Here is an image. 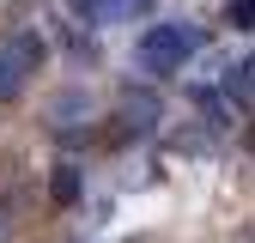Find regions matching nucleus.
<instances>
[{"label": "nucleus", "mask_w": 255, "mask_h": 243, "mask_svg": "<svg viewBox=\"0 0 255 243\" xmlns=\"http://www.w3.org/2000/svg\"><path fill=\"white\" fill-rule=\"evenodd\" d=\"M201 49V30L195 24H152L140 30V49H134V67L152 73V79H164L176 67H188V55Z\"/></svg>", "instance_id": "f257e3e1"}, {"label": "nucleus", "mask_w": 255, "mask_h": 243, "mask_svg": "<svg viewBox=\"0 0 255 243\" xmlns=\"http://www.w3.org/2000/svg\"><path fill=\"white\" fill-rule=\"evenodd\" d=\"M37 67H43V43L30 30H0V104H18Z\"/></svg>", "instance_id": "f03ea898"}, {"label": "nucleus", "mask_w": 255, "mask_h": 243, "mask_svg": "<svg viewBox=\"0 0 255 243\" xmlns=\"http://www.w3.org/2000/svg\"><path fill=\"white\" fill-rule=\"evenodd\" d=\"M67 12L91 30H110V24H134L152 12V0H67Z\"/></svg>", "instance_id": "7ed1b4c3"}, {"label": "nucleus", "mask_w": 255, "mask_h": 243, "mask_svg": "<svg viewBox=\"0 0 255 243\" xmlns=\"http://www.w3.org/2000/svg\"><path fill=\"white\" fill-rule=\"evenodd\" d=\"M146 128H158V98L152 91H128L122 98V134H146Z\"/></svg>", "instance_id": "20e7f679"}, {"label": "nucleus", "mask_w": 255, "mask_h": 243, "mask_svg": "<svg viewBox=\"0 0 255 243\" xmlns=\"http://www.w3.org/2000/svg\"><path fill=\"white\" fill-rule=\"evenodd\" d=\"M49 189H55V201H61V207H73V201H79V189H85V176H79V164H55V176H49Z\"/></svg>", "instance_id": "39448f33"}, {"label": "nucleus", "mask_w": 255, "mask_h": 243, "mask_svg": "<svg viewBox=\"0 0 255 243\" xmlns=\"http://www.w3.org/2000/svg\"><path fill=\"white\" fill-rule=\"evenodd\" d=\"M231 98H237V104H255V55L231 73Z\"/></svg>", "instance_id": "423d86ee"}, {"label": "nucleus", "mask_w": 255, "mask_h": 243, "mask_svg": "<svg viewBox=\"0 0 255 243\" xmlns=\"http://www.w3.org/2000/svg\"><path fill=\"white\" fill-rule=\"evenodd\" d=\"M225 18H231V30H255V0H231Z\"/></svg>", "instance_id": "0eeeda50"}, {"label": "nucleus", "mask_w": 255, "mask_h": 243, "mask_svg": "<svg viewBox=\"0 0 255 243\" xmlns=\"http://www.w3.org/2000/svg\"><path fill=\"white\" fill-rule=\"evenodd\" d=\"M85 116V91H61V104H55V122H73Z\"/></svg>", "instance_id": "6e6552de"}]
</instances>
